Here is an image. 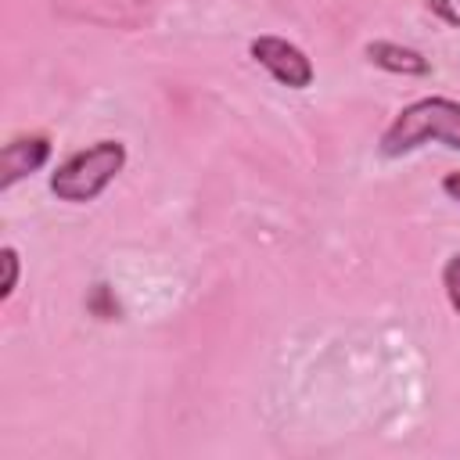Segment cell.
<instances>
[{
    "mask_svg": "<svg viewBox=\"0 0 460 460\" xmlns=\"http://www.w3.org/2000/svg\"><path fill=\"white\" fill-rule=\"evenodd\" d=\"M456 7H460V0H456Z\"/></svg>",
    "mask_w": 460,
    "mask_h": 460,
    "instance_id": "obj_11",
    "label": "cell"
},
{
    "mask_svg": "<svg viewBox=\"0 0 460 460\" xmlns=\"http://www.w3.org/2000/svg\"><path fill=\"white\" fill-rule=\"evenodd\" d=\"M442 190H446V198L460 201V169H456V172H446V176H442Z\"/></svg>",
    "mask_w": 460,
    "mask_h": 460,
    "instance_id": "obj_10",
    "label": "cell"
},
{
    "mask_svg": "<svg viewBox=\"0 0 460 460\" xmlns=\"http://www.w3.org/2000/svg\"><path fill=\"white\" fill-rule=\"evenodd\" d=\"M367 61L392 72V75H431V61L413 50V47H402V43H392V40H370L363 47Z\"/></svg>",
    "mask_w": 460,
    "mask_h": 460,
    "instance_id": "obj_5",
    "label": "cell"
},
{
    "mask_svg": "<svg viewBox=\"0 0 460 460\" xmlns=\"http://www.w3.org/2000/svg\"><path fill=\"white\" fill-rule=\"evenodd\" d=\"M424 144H446L460 151V101L453 97H417L410 101L381 133L377 151L385 158H402Z\"/></svg>",
    "mask_w": 460,
    "mask_h": 460,
    "instance_id": "obj_1",
    "label": "cell"
},
{
    "mask_svg": "<svg viewBox=\"0 0 460 460\" xmlns=\"http://www.w3.org/2000/svg\"><path fill=\"white\" fill-rule=\"evenodd\" d=\"M248 54L255 58V65H262L288 90H305L313 83V75H316L309 54L298 43L284 40V36H255L248 43Z\"/></svg>",
    "mask_w": 460,
    "mask_h": 460,
    "instance_id": "obj_3",
    "label": "cell"
},
{
    "mask_svg": "<svg viewBox=\"0 0 460 460\" xmlns=\"http://www.w3.org/2000/svg\"><path fill=\"white\" fill-rule=\"evenodd\" d=\"M428 7H431L446 25H460V7H456V0H428Z\"/></svg>",
    "mask_w": 460,
    "mask_h": 460,
    "instance_id": "obj_9",
    "label": "cell"
},
{
    "mask_svg": "<svg viewBox=\"0 0 460 460\" xmlns=\"http://www.w3.org/2000/svg\"><path fill=\"white\" fill-rule=\"evenodd\" d=\"M86 309H90L97 320H119V313H122V305H119V298H115V288L104 284V280L90 288V295H86Z\"/></svg>",
    "mask_w": 460,
    "mask_h": 460,
    "instance_id": "obj_6",
    "label": "cell"
},
{
    "mask_svg": "<svg viewBox=\"0 0 460 460\" xmlns=\"http://www.w3.org/2000/svg\"><path fill=\"white\" fill-rule=\"evenodd\" d=\"M442 291H446V302L453 305V313L460 316V252H453L442 266Z\"/></svg>",
    "mask_w": 460,
    "mask_h": 460,
    "instance_id": "obj_8",
    "label": "cell"
},
{
    "mask_svg": "<svg viewBox=\"0 0 460 460\" xmlns=\"http://www.w3.org/2000/svg\"><path fill=\"white\" fill-rule=\"evenodd\" d=\"M0 262H4V284H0V298H11L18 288V273H22V255L14 244L0 248Z\"/></svg>",
    "mask_w": 460,
    "mask_h": 460,
    "instance_id": "obj_7",
    "label": "cell"
},
{
    "mask_svg": "<svg viewBox=\"0 0 460 460\" xmlns=\"http://www.w3.org/2000/svg\"><path fill=\"white\" fill-rule=\"evenodd\" d=\"M50 162V140L43 133L14 137L0 147V190H11L18 180L40 172Z\"/></svg>",
    "mask_w": 460,
    "mask_h": 460,
    "instance_id": "obj_4",
    "label": "cell"
},
{
    "mask_svg": "<svg viewBox=\"0 0 460 460\" xmlns=\"http://www.w3.org/2000/svg\"><path fill=\"white\" fill-rule=\"evenodd\" d=\"M122 169H126V144L122 140H93L90 147L68 155L50 172L47 187L65 205H86V201H97Z\"/></svg>",
    "mask_w": 460,
    "mask_h": 460,
    "instance_id": "obj_2",
    "label": "cell"
}]
</instances>
